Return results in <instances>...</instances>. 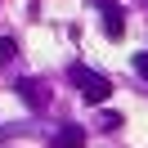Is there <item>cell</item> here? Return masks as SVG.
Listing matches in <instances>:
<instances>
[{
	"label": "cell",
	"mask_w": 148,
	"mask_h": 148,
	"mask_svg": "<svg viewBox=\"0 0 148 148\" xmlns=\"http://www.w3.org/2000/svg\"><path fill=\"white\" fill-rule=\"evenodd\" d=\"M72 85L76 90H81V99L85 103H94V108H99V103H108V94H112V85H108V76H99V72H90V67H81V63H72Z\"/></svg>",
	"instance_id": "1"
},
{
	"label": "cell",
	"mask_w": 148,
	"mask_h": 148,
	"mask_svg": "<svg viewBox=\"0 0 148 148\" xmlns=\"http://www.w3.org/2000/svg\"><path fill=\"white\" fill-rule=\"evenodd\" d=\"M99 9H103V32H108V40H121V32H126V14L117 9V5H108V0H99Z\"/></svg>",
	"instance_id": "2"
},
{
	"label": "cell",
	"mask_w": 148,
	"mask_h": 148,
	"mask_svg": "<svg viewBox=\"0 0 148 148\" xmlns=\"http://www.w3.org/2000/svg\"><path fill=\"white\" fill-rule=\"evenodd\" d=\"M54 148H85V130L81 126H63L54 135Z\"/></svg>",
	"instance_id": "3"
},
{
	"label": "cell",
	"mask_w": 148,
	"mask_h": 148,
	"mask_svg": "<svg viewBox=\"0 0 148 148\" xmlns=\"http://www.w3.org/2000/svg\"><path fill=\"white\" fill-rule=\"evenodd\" d=\"M18 94H23V99L32 103V108H40V103H45V94H40V85H36V81H27V76L18 81Z\"/></svg>",
	"instance_id": "4"
},
{
	"label": "cell",
	"mask_w": 148,
	"mask_h": 148,
	"mask_svg": "<svg viewBox=\"0 0 148 148\" xmlns=\"http://www.w3.org/2000/svg\"><path fill=\"white\" fill-rule=\"evenodd\" d=\"M14 54H18V45H14V36H0V58H5V63H9Z\"/></svg>",
	"instance_id": "5"
},
{
	"label": "cell",
	"mask_w": 148,
	"mask_h": 148,
	"mask_svg": "<svg viewBox=\"0 0 148 148\" xmlns=\"http://www.w3.org/2000/svg\"><path fill=\"white\" fill-rule=\"evenodd\" d=\"M99 126H103V130H121V117H117V112H103Z\"/></svg>",
	"instance_id": "6"
},
{
	"label": "cell",
	"mask_w": 148,
	"mask_h": 148,
	"mask_svg": "<svg viewBox=\"0 0 148 148\" xmlns=\"http://www.w3.org/2000/svg\"><path fill=\"white\" fill-rule=\"evenodd\" d=\"M135 72H139V76H148V54H139V58H135Z\"/></svg>",
	"instance_id": "7"
}]
</instances>
